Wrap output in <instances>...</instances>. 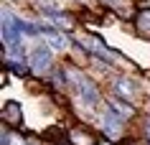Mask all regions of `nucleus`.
<instances>
[{
    "label": "nucleus",
    "instance_id": "obj_1",
    "mask_svg": "<svg viewBox=\"0 0 150 145\" xmlns=\"http://www.w3.org/2000/svg\"><path fill=\"white\" fill-rule=\"evenodd\" d=\"M66 76H69V87H71V92H74V97H76L84 107H97L102 102L99 87H97V81L92 79V76L76 71V69H74V71L66 69Z\"/></svg>",
    "mask_w": 150,
    "mask_h": 145
},
{
    "label": "nucleus",
    "instance_id": "obj_2",
    "mask_svg": "<svg viewBox=\"0 0 150 145\" xmlns=\"http://www.w3.org/2000/svg\"><path fill=\"white\" fill-rule=\"evenodd\" d=\"M81 46L89 51V56H94V61H107V64H115V59H120L117 51H112L107 43H104L99 36H84L81 38Z\"/></svg>",
    "mask_w": 150,
    "mask_h": 145
},
{
    "label": "nucleus",
    "instance_id": "obj_3",
    "mask_svg": "<svg viewBox=\"0 0 150 145\" xmlns=\"http://www.w3.org/2000/svg\"><path fill=\"white\" fill-rule=\"evenodd\" d=\"M99 130H102V135L107 137V140H120L122 132H125V117L115 115L110 107H107L102 112V117H99Z\"/></svg>",
    "mask_w": 150,
    "mask_h": 145
},
{
    "label": "nucleus",
    "instance_id": "obj_4",
    "mask_svg": "<svg viewBox=\"0 0 150 145\" xmlns=\"http://www.w3.org/2000/svg\"><path fill=\"white\" fill-rule=\"evenodd\" d=\"M28 66H31L33 74L51 71V66H54V54H51V48L48 46H36L31 51V56H28Z\"/></svg>",
    "mask_w": 150,
    "mask_h": 145
},
{
    "label": "nucleus",
    "instance_id": "obj_5",
    "mask_svg": "<svg viewBox=\"0 0 150 145\" xmlns=\"http://www.w3.org/2000/svg\"><path fill=\"white\" fill-rule=\"evenodd\" d=\"M112 92L117 99H125V102H132L137 97V81L132 76H115L112 79Z\"/></svg>",
    "mask_w": 150,
    "mask_h": 145
},
{
    "label": "nucleus",
    "instance_id": "obj_6",
    "mask_svg": "<svg viewBox=\"0 0 150 145\" xmlns=\"http://www.w3.org/2000/svg\"><path fill=\"white\" fill-rule=\"evenodd\" d=\"M38 31H41V36L46 38L48 48H54V51H64V48H66V36H64V31L56 28L54 23H41Z\"/></svg>",
    "mask_w": 150,
    "mask_h": 145
},
{
    "label": "nucleus",
    "instance_id": "obj_7",
    "mask_svg": "<svg viewBox=\"0 0 150 145\" xmlns=\"http://www.w3.org/2000/svg\"><path fill=\"white\" fill-rule=\"evenodd\" d=\"M132 28L135 36L142 41H150V8H140L132 18Z\"/></svg>",
    "mask_w": 150,
    "mask_h": 145
},
{
    "label": "nucleus",
    "instance_id": "obj_8",
    "mask_svg": "<svg viewBox=\"0 0 150 145\" xmlns=\"http://www.w3.org/2000/svg\"><path fill=\"white\" fill-rule=\"evenodd\" d=\"M3 122L5 125H13V127H21L23 125V112H21V105H18L16 99H8L5 105H3Z\"/></svg>",
    "mask_w": 150,
    "mask_h": 145
},
{
    "label": "nucleus",
    "instance_id": "obj_9",
    "mask_svg": "<svg viewBox=\"0 0 150 145\" xmlns=\"http://www.w3.org/2000/svg\"><path fill=\"white\" fill-rule=\"evenodd\" d=\"M69 143L71 145H97V135L89 132L87 127H74L69 132Z\"/></svg>",
    "mask_w": 150,
    "mask_h": 145
},
{
    "label": "nucleus",
    "instance_id": "obj_10",
    "mask_svg": "<svg viewBox=\"0 0 150 145\" xmlns=\"http://www.w3.org/2000/svg\"><path fill=\"white\" fill-rule=\"evenodd\" d=\"M107 107H110V110H112L115 115L125 117V120H127V117H130V115L135 112V110H132L130 105H125V99H110V102H107Z\"/></svg>",
    "mask_w": 150,
    "mask_h": 145
},
{
    "label": "nucleus",
    "instance_id": "obj_11",
    "mask_svg": "<svg viewBox=\"0 0 150 145\" xmlns=\"http://www.w3.org/2000/svg\"><path fill=\"white\" fill-rule=\"evenodd\" d=\"M142 132H145V143L150 145V115L145 117V125H142Z\"/></svg>",
    "mask_w": 150,
    "mask_h": 145
},
{
    "label": "nucleus",
    "instance_id": "obj_12",
    "mask_svg": "<svg viewBox=\"0 0 150 145\" xmlns=\"http://www.w3.org/2000/svg\"><path fill=\"white\" fill-rule=\"evenodd\" d=\"M104 3H110V5H120V3H125V0H104Z\"/></svg>",
    "mask_w": 150,
    "mask_h": 145
}]
</instances>
